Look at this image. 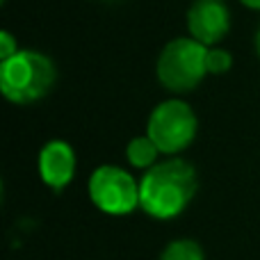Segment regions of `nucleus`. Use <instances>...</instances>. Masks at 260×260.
<instances>
[{
    "instance_id": "9",
    "label": "nucleus",
    "mask_w": 260,
    "mask_h": 260,
    "mask_svg": "<svg viewBox=\"0 0 260 260\" xmlns=\"http://www.w3.org/2000/svg\"><path fill=\"white\" fill-rule=\"evenodd\" d=\"M160 260H206L201 244L197 240L189 238H178L171 240L160 253Z\"/></svg>"
},
{
    "instance_id": "6",
    "label": "nucleus",
    "mask_w": 260,
    "mask_h": 260,
    "mask_svg": "<svg viewBox=\"0 0 260 260\" xmlns=\"http://www.w3.org/2000/svg\"><path fill=\"white\" fill-rule=\"evenodd\" d=\"M187 32L212 48L231 32V9L224 0H192L187 9Z\"/></svg>"
},
{
    "instance_id": "14",
    "label": "nucleus",
    "mask_w": 260,
    "mask_h": 260,
    "mask_svg": "<svg viewBox=\"0 0 260 260\" xmlns=\"http://www.w3.org/2000/svg\"><path fill=\"white\" fill-rule=\"evenodd\" d=\"M3 3H5V0H3Z\"/></svg>"
},
{
    "instance_id": "8",
    "label": "nucleus",
    "mask_w": 260,
    "mask_h": 260,
    "mask_svg": "<svg viewBox=\"0 0 260 260\" xmlns=\"http://www.w3.org/2000/svg\"><path fill=\"white\" fill-rule=\"evenodd\" d=\"M157 155H160V148L155 146V142H153L148 135L133 137L126 146V160L135 169L148 171L153 165H157Z\"/></svg>"
},
{
    "instance_id": "11",
    "label": "nucleus",
    "mask_w": 260,
    "mask_h": 260,
    "mask_svg": "<svg viewBox=\"0 0 260 260\" xmlns=\"http://www.w3.org/2000/svg\"><path fill=\"white\" fill-rule=\"evenodd\" d=\"M16 53H18V44L14 39V35L9 30H3L0 32V62L14 57Z\"/></svg>"
},
{
    "instance_id": "4",
    "label": "nucleus",
    "mask_w": 260,
    "mask_h": 260,
    "mask_svg": "<svg viewBox=\"0 0 260 260\" xmlns=\"http://www.w3.org/2000/svg\"><path fill=\"white\" fill-rule=\"evenodd\" d=\"M199 119L194 110L180 99H167L151 110L146 121V135L155 142L160 153L174 157L194 142Z\"/></svg>"
},
{
    "instance_id": "7",
    "label": "nucleus",
    "mask_w": 260,
    "mask_h": 260,
    "mask_svg": "<svg viewBox=\"0 0 260 260\" xmlns=\"http://www.w3.org/2000/svg\"><path fill=\"white\" fill-rule=\"evenodd\" d=\"M39 176L50 189L59 192L76 176V151L64 139H50L39 151Z\"/></svg>"
},
{
    "instance_id": "12",
    "label": "nucleus",
    "mask_w": 260,
    "mask_h": 260,
    "mask_svg": "<svg viewBox=\"0 0 260 260\" xmlns=\"http://www.w3.org/2000/svg\"><path fill=\"white\" fill-rule=\"evenodd\" d=\"M240 3H242L244 7H249V9H256V12H260V0H240Z\"/></svg>"
},
{
    "instance_id": "13",
    "label": "nucleus",
    "mask_w": 260,
    "mask_h": 260,
    "mask_svg": "<svg viewBox=\"0 0 260 260\" xmlns=\"http://www.w3.org/2000/svg\"><path fill=\"white\" fill-rule=\"evenodd\" d=\"M256 50H258V55H260V25H258V32H256Z\"/></svg>"
},
{
    "instance_id": "10",
    "label": "nucleus",
    "mask_w": 260,
    "mask_h": 260,
    "mask_svg": "<svg viewBox=\"0 0 260 260\" xmlns=\"http://www.w3.org/2000/svg\"><path fill=\"white\" fill-rule=\"evenodd\" d=\"M206 67H208V73H210V76H224V73H229L231 67H233V55H231L226 48L212 46V48H208Z\"/></svg>"
},
{
    "instance_id": "5",
    "label": "nucleus",
    "mask_w": 260,
    "mask_h": 260,
    "mask_svg": "<svg viewBox=\"0 0 260 260\" xmlns=\"http://www.w3.org/2000/svg\"><path fill=\"white\" fill-rule=\"evenodd\" d=\"M87 192L91 203L105 215L123 217L139 208V183L117 165L96 167L89 176Z\"/></svg>"
},
{
    "instance_id": "1",
    "label": "nucleus",
    "mask_w": 260,
    "mask_h": 260,
    "mask_svg": "<svg viewBox=\"0 0 260 260\" xmlns=\"http://www.w3.org/2000/svg\"><path fill=\"white\" fill-rule=\"evenodd\" d=\"M197 189V169L183 157H169L144 171L139 180V208L153 219H174L192 203Z\"/></svg>"
},
{
    "instance_id": "2",
    "label": "nucleus",
    "mask_w": 260,
    "mask_h": 260,
    "mask_svg": "<svg viewBox=\"0 0 260 260\" xmlns=\"http://www.w3.org/2000/svg\"><path fill=\"white\" fill-rule=\"evenodd\" d=\"M57 69L48 55L39 50H18L0 62V91L14 105H30L50 94Z\"/></svg>"
},
{
    "instance_id": "3",
    "label": "nucleus",
    "mask_w": 260,
    "mask_h": 260,
    "mask_svg": "<svg viewBox=\"0 0 260 260\" xmlns=\"http://www.w3.org/2000/svg\"><path fill=\"white\" fill-rule=\"evenodd\" d=\"M208 46L192 37H176L157 55L155 76L157 82L171 94L194 91L208 76L206 67Z\"/></svg>"
}]
</instances>
